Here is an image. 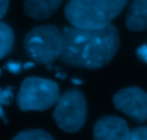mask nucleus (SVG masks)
Instances as JSON below:
<instances>
[{"label": "nucleus", "mask_w": 147, "mask_h": 140, "mask_svg": "<svg viewBox=\"0 0 147 140\" xmlns=\"http://www.w3.org/2000/svg\"><path fill=\"white\" fill-rule=\"evenodd\" d=\"M127 29L143 32L147 29V0H133L126 16Z\"/></svg>", "instance_id": "nucleus-8"}, {"label": "nucleus", "mask_w": 147, "mask_h": 140, "mask_svg": "<svg viewBox=\"0 0 147 140\" xmlns=\"http://www.w3.org/2000/svg\"><path fill=\"white\" fill-rule=\"evenodd\" d=\"M63 37L61 60L66 64L84 69H98L107 64L117 53L120 45L119 32L113 24L103 29L70 26L63 29Z\"/></svg>", "instance_id": "nucleus-1"}, {"label": "nucleus", "mask_w": 147, "mask_h": 140, "mask_svg": "<svg viewBox=\"0 0 147 140\" xmlns=\"http://www.w3.org/2000/svg\"><path fill=\"white\" fill-rule=\"evenodd\" d=\"M137 56H139L143 62H146L147 63V43L137 49Z\"/></svg>", "instance_id": "nucleus-15"}, {"label": "nucleus", "mask_w": 147, "mask_h": 140, "mask_svg": "<svg viewBox=\"0 0 147 140\" xmlns=\"http://www.w3.org/2000/svg\"><path fill=\"white\" fill-rule=\"evenodd\" d=\"M7 7H9V0H0V19L6 14Z\"/></svg>", "instance_id": "nucleus-16"}, {"label": "nucleus", "mask_w": 147, "mask_h": 140, "mask_svg": "<svg viewBox=\"0 0 147 140\" xmlns=\"http://www.w3.org/2000/svg\"><path fill=\"white\" fill-rule=\"evenodd\" d=\"M13 42H14V34L11 27L0 22V59L10 51V49L13 47Z\"/></svg>", "instance_id": "nucleus-10"}, {"label": "nucleus", "mask_w": 147, "mask_h": 140, "mask_svg": "<svg viewBox=\"0 0 147 140\" xmlns=\"http://www.w3.org/2000/svg\"><path fill=\"white\" fill-rule=\"evenodd\" d=\"M63 0H24V11L29 17L45 20L50 17Z\"/></svg>", "instance_id": "nucleus-9"}, {"label": "nucleus", "mask_w": 147, "mask_h": 140, "mask_svg": "<svg viewBox=\"0 0 147 140\" xmlns=\"http://www.w3.org/2000/svg\"><path fill=\"white\" fill-rule=\"evenodd\" d=\"M23 67H24V64H20V63H7L4 66V69L6 70H10L11 73H19Z\"/></svg>", "instance_id": "nucleus-14"}, {"label": "nucleus", "mask_w": 147, "mask_h": 140, "mask_svg": "<svg viewBox=\"0 0 147 140\" xmlns=\"http://www.w3.org/2000/svg\"><path fill=\"white\" fill-rule=\"evenodd\" d=\"M126 6V0H70L64 14L69 23L80 29H103L111 24Z\"/></svg>", "instance_id": "nucleus-2"}, {"label": "nucleus", "mask_w": 147, "mask_h": 140, "mask_svg": "<svg viewBox=\"0 0 147 140\" xmlns=\"http://www.w3.org/2000/svg\"><path fill=\"white\" fill-rule=\"evenodd\" d=\"M113 103L116 109L131 117L133 120L143 123L147 120V93L139 87H127L114 94Z\"/></svg>", "instance_id": "nucleus-6"}, {"label": "nucleus", "mask_w": 147, "mask_h": 140, "mask_svg": "<svg viewBox=\"0 0 147 140\" xmlns=\"http://www.w3.org/2000/svg\"><path fill=\"white\" fill-rule=\"evenodd\" d=\"M60 97L59 85L42 77H27L23 80L17 94V106L22 112L47 110Z\"/></svg>", "instance_id": "nucleus-4"}, {"label": "nucleus", "mask_w": 147, "mask_h": 140, "mask_svg": "<svg viewBox=\"0 0 147 140\" xmlns=\"http://www.w3.org/2000/svg\"><path fill=\"white\" fill-rule=\"evenodd\" d=\"M130 135L127 123L116 116L100 117L93 129L94 140H129Z\"/></svg>", "instance_id": "nucleus-7"}, {"label": "nucleus", "mask_w": 147, "mask_h": 140, "mask_svg": "<svg viewBox=\"0 0 147 140\" xmlns=\"http://www.w3.org/2000/svg\"><path fill=\"white\" fill-rule=\"evenodd\" d=\"M86 99L82 92L76 89L67 90L66 93L60 94L56 103V109L53 112L56 124L66 133L79 132L86 122Z\"/></svg>", "instance_id": "nucleus-5"}, {"label": "nucleus", "mask_w": 147, "mask_h": 140, "mask_svg": "<svg viewBox=\"0 0 147 140\" xmlns=\"http://www.w3.org/2000/svg\"><path fill=\"white\" fill-rule=\"evenodd\" d=\"M11 99H13V89H11V87L0 89V117L4 120V123H7V120H6V117H4L3 106H7Z\"/></svg>", "instance_id": "nucleus-12"}, {"label": "nucleus", "mask_w": 147, "mask_h": 140, "mask_svg": "<svg viewBox=\"0 0 147 140\" xmlns=\"http://www.w3.org/2000/svg\"><path fill=\"white\" fill-rule=\"evenodd\" d=\"M129 140H147V126L137 127L131 132Z\"/></svg>", "instance_id": "nucleus-13"}, {"label": "nucleus", "mask_w": 147, "mask_h": 140, "mask_svg": "<svg viewBox=\"0 0 147 140\" xmlns=\"http://www.w3.org/2000/svg\"><path fill=\"white\" fill-rule=\"evenodd\" d=\"M13 140H54L47 132L40 130V129H33V130H26L20 132L17 136H14Z\"/></svg>", "instance_id": "nucleus-11"}, {"label": "nucleus", "mask_w": 147, "mask_h": 140, "mask_svg": "<svg viewBox=\"0 0 147 140\" xmlns=\"http://www.w3.org/2000/svg\"><path fill=\"white\" fill-rule=\"evenodd\" d=\"M63 30L56 26H37L24 37V51L36 63L47 64L56 60L63 50Z\"/></svg>", "instance_id": "nucleus-3"}, {"label": "nucleus", "mask_w": 147, "mask_h": 140, "mask_svg": "<svg viewBox=\"0 0 147 140\" xmlns=\"http://www.w3.org/2000/svg\"><path fill=\"white\" fill-rule=\"evenodd\" d=\"M73 82H74V83H76V85H80V83H82V82H80V80H77V79H74V80H73Z\"/></svg>", "instance_id": "nucleus-17"}]
</instances>
